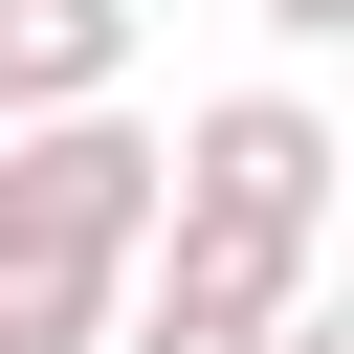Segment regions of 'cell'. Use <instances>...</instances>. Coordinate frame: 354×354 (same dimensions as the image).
Returning <instances> with one entry per match:
<instances>
[{"label": "cell", "instance_id": "cell-1", "mask_svg": "<svg viewBox=\"0 0 354 354\" xmlns=\"http://www.w3.org/2000/svg\"><path fill=\"white\" fill-rule=\"evenodd\" d=\"M332 199H354V133L310 111V88H221V111H177V199H155V288H199V310H310L332 288Z\"/></svg>", "mask_w": 354, "mask_h": 354}, {"label": "cell", "instance_id": "cell-2", "mask_svg": "<svg viewBox=\"0 0 354 354\" xmlns=\"http://www.w3.org/2000/svg\"><path fill=\"white\" fill-rule=\"evenodd\" d=\"M155 199H177V133H133V88H111V111H44V133H0V221H44V243H111V266H155Z\"/></svg>", "mask_w": 354, "mask_h": 354}, {"label": "cell", "instance_id": "cell-3", "mask_svg": "<svg viewBox=\"0 0 354 354\" xmlns=\"http://www.w3.org/2000/svg\"><path fill=\"white\" fill-rule=\"evenodd\" d=\"M111 88H133V0H0V133L111 111Z\"/></svg>", "mask_w": 354, "mask_h": 354}, {"label": "cell", "instance_id": "cell-4", "mask_svg": "<svg viewBox=\"0 0 354 354\" xmlns=\"http://www.w3.org/2000/svg\"><path fill=\"white\" fill-rule=\"evenodd\" d=\"M111 332H133V266H111V243L0 221V354H111Z\"/></svg>", "mask_w": 354, "mask_h": 354}, {"label": "cell", "instance_id": "cell-5", "mask_svg": "<svg viewBox=\"0 0 354 354\" xmlns=\"http://www.w3.org/2000/svg\"><path fill=\"white\" fill-rule=\"evenodd\" d=\"M111 354H288V332H266V310H199V288L133 266V332H111Z\"/></svg>", "mask_w": 354, "mask_h": 354}, {"label": "cell", "instance_id": "cell-6", "mask_svg": "<svg viewBox=\"0 0 354 354\" xmlns=\"http://www.w3.org/2000/svg\"><path fill=\"white\" fill-rule=\"evenodd\" d=\"M243 22H266V44H354V0H243Z\"/></svg>", "mask_w": 354, "mask_h": 354}, {"label": "cell", "instance_id": "cell-7", "mask_svg": "<svg viewBox=\"0 0 354 354\" xmlns=\"http://www.w3.org/2000/svg\"><path fill=\"white\" fill-rule=\"evenodd\" d=\"M288 354H354V288H310V310H288Z\"/></svg>", "mask_w": 354, "mask_h": 354}]
</instances>
